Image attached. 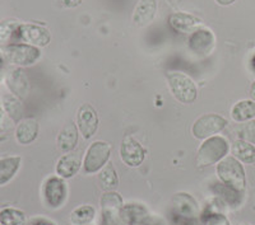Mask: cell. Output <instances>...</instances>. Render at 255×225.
<instances>
[{"mask_svg": "<svg viewBox=\"0 0 255 225\" xmlns=\"http://www.w3.org/2000/svg\"><path fill=\"white\" fill-rule=\"evenodd\" d=\"M82 165H83V162L78 153H74V151L65 153L56 163V174L64 179L72 178L78 173Z\"/></svg>", "mask_w": 255, "mask_h": 225, "instance_id": "cell-16", "label": "cell"}, {"mask_svg": "<svg viewBox=\"0 0 255 225\" xmlns=\"http://www.w3.org/2000/svg\"><path fill=\"white\" fill-rule=\"evenodd\" d=\"M0 225H1V224H0Z\"/></svg>", "mask_w": 255, "mask_h": 225, "instance_id": "cell-41", "label": "cell"}, {"mask_svg": "<svg viewBox=\"0 0 255 225\" xmlns=\"http://www.w3.org/2000/svg\"><path fill=\"white\" fill-rule=\"evenodd\" d=\"M51 35L44 26L33 23L19 24L17 32V44H27L35 47H45L50 44Z\"/></svg>", "mask_w": 255, "mask_h": 225, "instance_id": "cell-7", "label": "cell"}, {"mask_svg": "<svg viewBox=\"0 0 255 225\" xmlns=\"http://www.w3.org/2000/svg\"><path fill=\"white\" fill-rule=\"evenodd\" d=\"M206 225H230V222L223 214L215 213L207 217Z\"/></svg>", "mask_w": 255, "mask_h": 225, "instance_id": "cell-32", "label": "cell"}, {"mask_svg": "<svg viewBox=\"0 0 255 225\" xmlns=\"http://www.w3.org/2000/svg\"><path fill=\"white\" fill-rule=\"evenodd\" d=\"M252 68H253V70L255 72V54H254V56H253V59H252Z\"/></svg>", "mask_w": 255, "mask_h": 225, "instance_id": "cell-39", "label": "cell"}, {"mask_svg": "<svg viewBox=\"0 0 255 225\" xmlns=\"http://www.w3.org/2000/svg\"><path fill=\"white\" fill-rule=\"evenodd\" d=\"M1 225H26V215L23 211L14 208H4L0 210Z\"/></svg>", "mask_w": 255, "mask_h": 225, "instance_id": "cell-27", "label": "cell"}, {"mask_svg": "<svg viewBox=\"0 0 255 225\" xmlns=\"http://www.w3.org/2000/svg\"><path fill=\"white\" fill-rule=\"evenodd\" d=\"M217 176L223 185L229 186L239 192H243L247 185L243 164L234 155L225 156L221 162H218Z\"/></svg>", "mask_w": 255, "mask_h": 225, "instance_id": "cell-2", "label": "cell"}, {"mask_svg": "<svg viewBox=\"0 0 255 225\" xmlns=\"http://www.w3.org/2000/svg\"><path fill=\"white\" fill-rule=\"evenodd\" d=\"M168 24L177 33H193L202 27V20L189 13L177 12L168 17Z\"/></svg>", "mask_w": 255, "mask_h": 225, "instance_id": "cell-15", "label": "cell"}, {"mask_svg": "<svg viewBox=\"0 0 255 225\" xmlns=\"http://www.w3.org/2000/svg\"><path fill=\"white\" fill-rule=\"evenodd\" d=\"M22 158L18 155H10L0 158V187L8 185L15 177L20 168Z\"/></svg>", "mask_w": 255, "mask_h": 225, "instance_id": "cell-20", "label": "cell"}, {"mask_svg": "<svg viewBox=\"0 0 255 225\" xmlns=\"http://www.w3.org/2000/svg\"><path fill=\"white\" fill-rule=\"evenodd\" d=\"M227 120L217 113H206L200 116L199 119L191 126V134L198 140H206V139L215 136L223 131L227 126Z\"/></svg>", "mask_w": 255, "mask_h": 225, "instance_id": "cell-6", "label": "cell"}, {"mask_svg": "<svg viewBox=\"0 0 255 225\" xmlns=\"http://www.w3.org/2000/svg\"><path fill=\"white\" fill-rule=\"evenodd\" d=\"M216 46V37L211 29L200 27L190 33L188 40V47L190 52L197 56L209 55Z\"/></svg>", "mask_w": 255, "mask_h": 225, "instance_id": "cell-9", "label": "cell"}, {"mask_svg": "<svg viewBox=\"0 0 255 225\" xmlns=\"http://www.w3.org/2000/svg\"><path fill=\"white\" fill-rule=\"evenodd\" d=\"M232 155L238 159L239 162L247 163V164H253L255 163V147L245 140H236L232 144Z\"/></svg>", "mask_w": 255, "mask_h": 225, "instance_id": "cell-23", "label": "cell"}, {"mask_svg": "<svg viewBox=\"0 0 255 225\" xmlns=\"http://www.w3.org/2000/svg\"><path fill=\"white\" fill-rule=\"evenodd\" d=\"M26 225H56L55 223H52L51 220L47 219H41V218H37V219H33Z\"/></svg>", "mask_w": 255, "mask_h": 225, "instance_id": "cell-33", "label": "cell"}, {"mask_svg": "<svg viewBox=\"0 0 255 225\" xmlns=\"http://www.w3.org/2000/svg\"><path fill=\"white\" fill-rule=\"evenodd\" d=\"M77 127L84 140H90L99 130V116L91 104L84 103L79 107L77 113Z\"/></svg>", "mask_w": 255, "mask_h": 225, "instance_id": "cell-10", "label": "cell"}, {"mask_svg": "<svg viewBox=\"0 0 255 225\" xmlns=\"http://www.w3.org/2000/svg\"><path fill=\"white\" fill-rule=\"evenodd\" d=\"M101 225H123V223L120 222L119 213H114V211H102Z\"/></svg>", "mask_w": 255, "mask_h": 225, "instance_id": "cell-31", "label": "cell"}, {"mask_svg": "<svg viewBox=\"0 0 255 225\" xmlns=\"http://www.w3.org/2000/svg\"><path fill=\"white\" fill-rule=\"evenodd\" d=\"M68 196L67 183L64 178L59 176H52L44 183V199L46 205L51 209H58L63 206Z\"/></svg>", "mask_w": 255, "mask_h": 225, "instance_id": "cell-8", "label": "cell"}, {"mask_svg": "<svg viewBox=\"0 0 255 225\" xmlns=\"http://www.w3.org/2000/svg\"><path fill=\"white\" fill-rule=\"evenodd\" d=\"M168 89L180 103L190 104L197 99L198 89L193 79L180 72H170L166 75Z\"/></svg>", "mask_w": 255, "mask_h": 225, "instance_id": "cell-3", "label": "cell"}, {"mask_svg": "<svg viewBox=\"0 0 255 225\" xmlns=\"http://www.w3.org/2000/svg\"><path fill=\"white\" fill-rule=\"evenodd\" d=\"M0 52H1L4 60L19 68L31 67L37 63L41 58L40 49L27 44L6 45V46L1 47Z\"/></svg>", "mask_w": 255, "mask_h": 225, "instance_id": "cell-4", "label": "cell"}, {"mask_svg": "<svg viewBox=\"0 0 255 225\" xmlns=\"http://www.w3.org/2000/svg\"><path fill=\"white\" fill-rule=\"evenodd\" d=\"M231 117L236 122H247L255 117V102L252 99H244L234 104Z\"/></svg>", "mask_w": 255, "mask_h": 225, "instance_id": "cell-22", "label": "cell"}, {"mask_svg": "<svg viewBox=\"0 0 255 225\" xmlns=\"http://www.w3.org/2000/svg\"><path fill=\"white\" fill-rule=\"evenodd\" d=\"M172 209H174V217H176L177 220H183L184 223L194 220L199 213L198 202L189 194L175 195L172 200Z\"/></svg>", "mask_w": 255, "mask_h": 225, "instance_id": "cell-12", "label": "cell"}, {"mask_svg": "<svg viewBox=\"0 0 255 225\" xmlns=\"http://www.w3.org/2000/svg\"><path fill=\"white\" fill-rule=\"evenodd\" d=\"M19 24L17 20L13 19L0 22V45L6 46L10 44H17V32Z\"/></svg>", "mask_w": 255, "mask_h": 225, "instance_id": "cell-25", "label": "cell"}, {"mask_svg": "<svg viewBox=\"0 0 255 225\" xmlns=\"http://www.w3.org/2000/svg\"><path fill=\"white\" fill-rule=\"evenodd\" d=\"M120 158L128 167H139L145 158V149L133 136H125L120 145Z\"/></svg>", "mask_w": 255, "mask_h": 225, "instance_id": "cell-11", "label": "cell"}, {"mask_svg": "<svg viewBox=\"0 0 255 225\" xmlns=\"http://www.w3.org/2000/svg\"><path fill=\"white\" fill-rule=\"evenodd\" d=\"M213 191L215 194L222 200L223 202H227L230 205H235V204H239V191L234 190V188L229 187V186L223 185V183H217V185L213 187Z\"/></svg>", "mask_w": 255, "mask_h": 225, "instance_id": "cell-29", "label": "cell"}, {"mask_svg": "<svg viewBox=\"0 0 255 225\" xmlns=\"http://www.w3.org/2000/svg\"><path fill=\"white\" fill-rule=\"evenodd\" d=\"M99 181L101 188L106 192L109 191H115V188L119 186V177L116 173V169L111 163H108L105 165L99 174Z\"/></svg>", "mask_w": 255, "mask_h": 225, "instance_id": "cell-24", "label": "cell"}, {"mask_svg": "<svg viewBox=\"0 0 255 225\" xmlns=\"http://www.w3.org/2000/svg\"><path fill=\"white\" fill-rule=\"evenodd\" d=\"M124 205L123 199L115 191H109L101 197V209L102 211H114L120 213V209Z\"/></svg>", "mask_w": 255, "mask_h": 225, "instance_id": "cell-28", "label": "cell"}, {"mask_svg": "<svg viewBox=\"0 0 255 225\" xmlns=\"http://www.w3.org/2000/svg\"><path fill=\"white\" fill-rule=\"evenodd\" d=\"M241 225H249V224H241Z\"/></svg>", "mask_w": 255, "mask_h": 225, "instance_id": "cell-40", "label": "cell"}, {"mask_svg": "<svg viewBox=\"0 0 255 225\" xmlns=\"http://www.w3.org/2000/svg\"><path fill=\"white\" fill-rule=\"evenodd\" d=\"M238 134L241 140L255 144V120H249L241 124L238 129Z\"/></svg>", "mask_w": 255, "mask_h": 225, "instance_id": "cell-30", "label": "cell"}, {"mask_svg": "<svg viewBox=\"0 0 255 225\" xmlns=\"http://www.w3.org/2000/svg\"><path fill=\"white\" fill-rule=\"evenodd\" d=\"M157 14V0H139L133 10L134 24L145 27L153 22Z\"/></svg>", "mask_w": 255, "mask_h": 225, "instance_id": "cell-17", "label": "cell"}, {"mask_svg": "<svg viewBox=\"0 0 255 225\" xmlns=\"http://www.w3.org/2000/svg\"><path fill=\"white\" fill-rule=\"evenodd\" d=\"M111 155V145L102 140L92 143L88 147L83 159L84 173H97L109 163Z\"/></svg>", "mask_w": 255, "mask_h": 225, "instance_id": "cell-5", "label": "cell"}, {"mask_svg": "<svg viewBox=\"0 0 255 225\" xmlns=\"http://www.w3.org/2000/svg\"><path fill=\"white\" fill-rule=\"evenodd\" d=\"M142 225H165V223L162 222L158 218H149L145 223H143Z\"/></svg>", "mask_w": 255, "mask_h": 225, "instance_id": "cell-34", "label": "cell"}, {"mask_svg": "<svg viewBox=\"0 0 255 225\" xmlns=\"http://www.w3.org/2000/svg\"><path fill=\"white\" fill-rule=\"evenodd\" d=\"M96 210L91 205H82L70 214V223L73 225H90L95 220Z\"/></svg>", "mask_w": 255, "mask_h": 225, "instance_id": "cell-26", "label": "cell"}, {"mask_svg": "<svg viewBox=\"0 0 255 225\" xmlns=\"http://www.w3.org/2000/svg\"><path fill=\"white\" fill-rule=\"evenodd\" d=\"M1 107L14 124H18L23 119V104H22V99L18 98L17 95L12 93L4 94L1 98Z\"/></svg>", "mask_w": 255, "mask_h": 225, "instance_id": "cell-21", "label": "cell"}, {"mask_svg": "<svg viewBox=\"0 0 255 225\" xmlns=\"http://www.w3.org/2000/svg\"><path fill=\"white\" fill-rule=\"evenodd\" d=\"M79 138V130L77 127L76 122L69 121L61 127V130L59 131L58 139H56V144H58L59 149L65 153H70L77 148Z\"/></svg>", "mask_w": 255, "mask_h": 225, "instance_id": "cell-18", "label": "cell"}, {"mask_svg": "<svg viewBox=\"0 0 255 225\" xmlns=\"http://www.w3.org/2000/svg\"><path fill=\"white\" fill-rule=\"evenodd\" d=\"M250 98H252V101L255 102V80L253 81L252 87H250Z\"/></svg>", "mask_w": 255, "mask_h": 225, "instance_id": "cell-37", "label": "cell"}, {"mask_svg": "<svg viewBox=\"0 0 255 225\" xmlns=\"http://www.w3.org/2000/svg\"><path fill=\"white\" fill-rule=\"evenodd\" d=\"M220 5H231L236 1V0H216Z\"/></svg>", "mask_w": 255, "mask_h": 225, "instance_id": "cell-36", "label": "cell"}, {"mask_svg": "<svg viewBox=\"0 0 255 225\" xmlns=\"http://www.w3.org/2000/svg\"><path fill=\"white\" fill-rule=\"evenodd\" d=\"M5 85L12 94L17 95L18 98H26L29 93L28 76L23 70L18 68L13 69L5 75Z\"/></svg>", "mask_w": 255, "mask_h": 225, "instance_id": "cell-13", "label": "cell"}, {"mask_svg": "<svg viewBox=\"0 0 255 225\" xmlns=\"http://www.w3.org/2000/svg\"><path fill=\"white\" fill-rule=\"evenodd\" d=\"M3 61H4V58H3V55L0 54V81H1V79H3V76H4V64H3Z\"/></svg>", "mask_w": 255, "mask_h": 225, "instance_id": "cell-35", "label": "cell"}, {"mask_svg": "<svg viewBox=\"0 0 255 225\" xmlns=\"http://www.w3.org/2000/svg\"><path fill=\"white\" fill-rule=\"evenodd\" d=\"M38 136V122L33 117L22 119L17 124L15 129V140L20 145H29Z\"/></svg>", "mask_w": 255, "mask_h": 225, "instance_id": "cell-19", "label": "cell"}, {"mask_svg": "<svg viewBox=\"0 0 255 225\" xmlns=\"http://www.w3.org/2000/svg\"><path fill=\"white\" fill-rule=\"evenodd\" d=\"M4 115H5V112H4L3 107L0 106V126H1V124H3L4 121Z\"/></svg>", "mask_w": 255, "mask_h": 225, "instance_id": "cell-38", "label": "cell"}, {"mask_svg": "<svg viewBox=\"0 0 255 225\" xmlns=\"http://www.w3.org/2000/svg\"><path fill=\"white\" fill-rule=\"evenodd\" d=\"M229 150L230 145L226 138L221 135L211 136L200 144L195 162L200 168L209 167V165L221 162L225 156H227Z\"/></svg>", "mask_w": 255, "mask_h": 225, "instance_id": "cell-1", "label": "cell"}, {"mask_svg": "<svg viewBox=\"0 0 255 225\" xmlns=\"http://www.w3.org/2000/svg\"><path fill=\"white\" fill-rule=\"evenodd\" d=\"M119 218L123 225H142L149 219V213L142 204L129 202L122 206Z\"/></svg>", "mask_w": 255, "mask_h": 225, "instance_id": "cell-14", "label": "cell"}]
</instances>
